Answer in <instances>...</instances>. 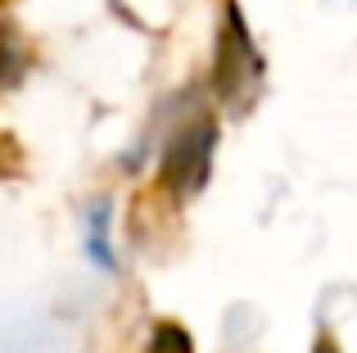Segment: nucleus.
<instances>
[{
  "label": "nucleus",
  "mask_w": 357,
  "mask_h": 353,
  "mask_svg": "<svg viewBox=\"0 0 357 353\" xmlns=\"http://www.w3.org/2000/svg\"><path fill=\"white\" fill-rule=\"evenodd\" d=\"M213 150H218V123H213L208 114L185 123L163 150V168H158L163 190L172 195V200H195V195L208 186Z\"/></svg>",
  "instance_id": "1"
},
{
  "label": "nucleus",
  "mask_w": 357,
  "mask_h": 353,
  "mask_svg": "<svg viewBox=\"0 0 357 353\" xmlns=\"http://www.w3.org/2000/svg\"><path fill=\"white\" fill-rule=\"evenodd\" d=\"M213 82H218V96L227 105H244L253 96V87L262 82V54L253 45L249 27H244L240 5H227V27L218 32V63H213Z\"/></svg>",
  "instance_id": "2"
},
{
  "label": "nucleus",
  "mask_w": 357,
  "mask_h": 353,
  "mask_svg": "<svg viewBox=\"0 0 357 353\" xmlns=\"http://www.w3.org/2000/svg\"><path fill=\"white\" fill-rule=\"evenodd\" d=\"M27 73V45L18 36V27L0 23V91H14Z\"/></svg>",
  "instance_id": "3"
},
{
  "label": "nucleus",
  "mask_w": 357,
  "mask_h": 353,
  "mask_svg": "<svg viewBox=\"0 0 357 353\" xmlns=\"http://www.w3.org/2000/svg\"><path fill=\"white\" fill-rule=\"evenodd\" d=\"M105 227H109V204H96V209H91V236H86V249H91V258H96L100 267L118 272V258H114V249L105 245Z\"/></svg>",
  "instance_id": "4"
},
{
  "label": "nucleus",
  "mask_w": 357,
  "mask_h": 353,
  "mask_svg": "<svg viewBox=\"0 0 357 353\" xmlns=\"http://www.w3.org/2000/svg\"><path fill=\"white\" fill-rule=\"evenodd\" d=\"M145 353H190V336H185L176 322H158Z\"/></svg>",
  "instance_id": "5"
},
{
  "label": "nucleus",
  "mask_w": 357,
  "mask_h": 353,
  "mask_svg": "<svg viewBox=\"0 0 357 353\" xmlns=\"http://www.w3.org/2000/svg\"><path fill=\"white\" fill-rule=\"evenodd\" d=\"M312 353H340V349H335V340H326V336H321V340H317V349H312Z\"/></svg>",
  "instance_id": "6"
}]
</instances>
